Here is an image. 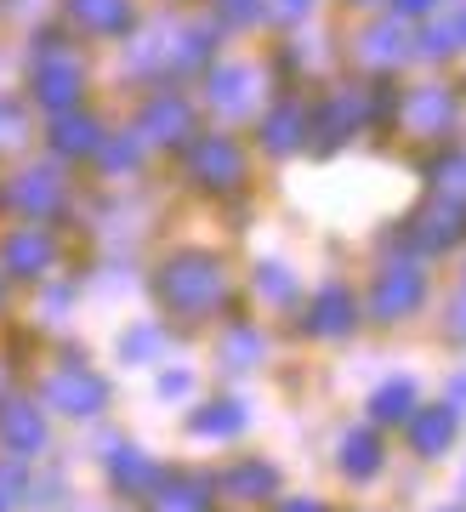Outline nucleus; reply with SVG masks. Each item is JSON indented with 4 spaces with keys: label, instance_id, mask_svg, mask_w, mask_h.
Masks as SVG:
<instances>
[{
    "label": "nucleus",
    "instance_id": "f257e3e1",
    "mask_svg": "<svg viewBox=\"0 0 466 512\" xmlns=\"http://www.w3.org/2000/svg\"><path fill=\"white\" fill-rule=\"evenodd\" d=\"M69 12L91 29H120L126 23V0H69Z\"/></svg>",
    "mask_w": 466,
    "mask_h": 512
},
{
    "label": "nucleus",
    "instance_id": "7ed1b4c3",
    "mask_svg": "<svg viewBox=\"0 0 466 512\" xmlns=\"http://www.w3.org/2000/svg\"><path fill=\"white\" fill-rule=\"evenodd\" d=\"M57 137H63V148H86L91 143V126H86V120H63Z\"/></svg>",
    "mask_w": 466,
    "mask_h": 512
},
{
    "label": "nucleus",
    "instance_id": "f03ea898",
    "mask_svg": "<svg viewBox=\"0 0 466 512\" xmlns=\"http://www.w3.org/2000/svg\"><path fill=\"white\" fill-rule=\"evenodd\" d=\"M74 86H80L74 63H63V69H52V63H46V69H40V97H46V103H69Z\"/></svg>",
    "mask_w": 466,
    "mask_h": 512
}]
</instances>
